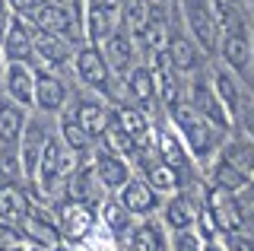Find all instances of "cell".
<instances>
[{"label": "cell", "instance_id": "cell-1", "mask_svg": "<svg viewBox=\"0 0 254 251\" xmlns=\"http://www.w3.org/2000/svg\"><path fill=\"white\" fill-rule=\"evenodd\" d=\"M165 115H169V127L181 137V143H185V150L190 153V159L210 166V162L216 159L222 140H226L229 134H222V130H216L210 121H203V118L197 115L185 99L175 102Z\"/></svg>", "mask_w": 254, "mask_h": 251}, {"label": "cell", "instance_id": "cell-2", "mask_svg": "<svg viewBox=\"0 0 254 251\" xmlns=\"http://www.w3.org/2000/svg\"><path fill=\"white\" fill-rule=\"evenodd\" d=\"M29 112L13 105L10 99H0V175L22 178L19 175V140L26 130Z\"/></svg>", "mask_w": 254, "mask_h": 251}, {"label": "cell", "instance_id": "cell-3", "mask_svg": "<svg viewBox=\"0 0 254 251\" xmlns=\"http://www.w3.org/2000/svg\"><path fill=\"white\" fill-rule=\"evenodd\" d=\"M185 92H188L185 102H188V105L203 118V121H210L216 130L229 134V130L235 127L232 118H229V112L222 108V102H219V96H216V89H213V80L203 73V70L190 73V80H188V89H185Z\"/></svg>", "mask_w": 254, "mask_h": 251}, {"label": "cell", "instance_id": "cell-4", "mask_svg": "<svg viewBox=\"0 0 254 251\" xmlns=\"http://www.w3.org/2000/svg\"><path fill=\"white\" fill-rule=\"evenodd\" d=\"M181 16H185L188 35L197 42L203 54H216L219 45V19L213 10V0H178Z\"/></svg>", "mask_w": 254, "mask_h": 251}, {"label": "cell", "instance_id": "cell-5", "mask_svg": "<svg viewBox=\"0 0 254 251\" xmlns=\"http://www.w3.org/2000/svg\"><path fill=\"white\" fill-rule=\"evenodd\" d=\"M51 210H54V219H58L61 239L70 242V245H83V242L95 232V226H99L95 207H89V203H83V200L61 197L58 203H51Z\"/></svg>", "mask_w": 254, "mask_h": 251}, {"label": "cell", "instance_id": "cell-6", "mask_svg": "<svg viewBox=\"0 0 254 251\" xmlns=\"http://www.w3.org/2000/svg\"><path fill=\"white\" fill-rule=\"evenodd\" d=\"M70 67H73L76 80L83 83L86 89L99 92L102 99L108 96L115 73H111V67H108V61H105V54H102V48H92V45H86V42H83V45H76Z\"/></svg>", "mask_w": 254, "mask_h": 251}, {"label": "cell", "instance_id": "cell-7", "mask_svg": "<svg viewBox=\"0 0 254 251\" xmlns=\"http://www.w3.org/2000/svg\"><path fill=\"white\" fill-rule=\"evenodd\" d=\"M22 232V239L35 248H45V251H58L64 248V239H61V229H58V219H54V210L45 207V203H32L29 213L22 216V223L16 226Z\"/></svg>", "mask_w": 254, "mask_h": 251}, {"label": "cell", "instance_id": "cell-8", "mask_svg": "<svg viewBox=\"0 0 254 251\" xmlns=\"http://www.w3.org/2000/svg\"><path fill=\"white\" fill-rule=\"evenodd\" d=\"M200 210H203V200L194 197L188 188H181V191H175V194H169V197L162 200V226L169 232L194 229Z\"/></svg>", "mask_w": 254, "mask_h": 251}, {"label": "cell", "instance_id": "cell-9", "mask_svg": "<svg viewBox=\"0 0 254 251\" xmlns=\"http://www.w3.org/2000/svg\"><path fill=\"white\" fill-rule=\"evenodd\" d=\"M89 166L95 172V178H99V185L105 188V194H118L133 178L130 162H127L124 156H118V153L102 150V146H95V150L89 153Z\"/></svg>", "mask_w": 254, "mask_h": 251}, {"label": "cell", "instance_id": "cell-10", "mask_svg": "<svg viewBox=\"0 0 254 251\" xmlns=\"http://www.w3.org/2000/svg\"><path fill=\"white\" fill-rule=\"evenodd\" d=\"M76 42L61 35H48V32H35V45H32V67L35 70H61L73 61Z\"/></svg>", "mask_w": 254, "mask_h": 251}, {"label": "cell", "instance_id": "cell-11", "mask_svg": "<svg viewBox=\"0 0 254 251\" xmlns=\"http://www.w3.org/2000/svg\"><path fill=\"white\" fill-rule=\"evenodd\" d=\"M64 112L73 115V121L86 130L92 140H102V134L108 130L111 124V105L105 99H95V96H83V99H70V105Z\"/></svg>", "mask_w": 254, "mask_h": 251}, {"label": "cell", "instance_id": "cell-12", "mask_svg": "<svg viewBox=\"0 0 254 251\" xmlns=\"http://www.w3.org/2000/svg\"><path fill=\"white\" fill-rule=\"evenodd\" d=\"M203 210L210 216L216 235H232V232H242V219H238V207H235V197L226 191H216V188L206 185L203 188Z\"/></svg>", "mask_w": 254, "mask_h": 251}, {"label": "cell", "instance_id": "cell-13", "mask_svg": "<svg viewBox=\"0 0 254 251\" xmlns=\"http://www.w3.org/2000/svg\"><path fill=\"white\" fill-rule=\"evenodd\" d=\"M70 86L61 73L51 70H35V112L42 115H61L70 105Z\"/></svg>", "mask_w": 254, "mask_h": 251}, {"label": "cell", "instance_id": "cell-14", "mask_svg": "<svg viewBox=\"0 0 254 251\" xmlns=\"http://www.w3.org/2000/svg\"><path fill=\"white\" fill-rule=\"evenodd\" d=\"M35 32L32 19L26 16H13L10 29H6L3 42H0V54L6 64H32V45H35Z\"/></svg>", "mask_w": 254, "mask_h": 251}, {"label": "cell", "instance_id": "cell-15", "mask_svg": "<svg viewBox=\"0 0 254 251\" xmlns=\"http://www.w3.org/2000/svg\"><path fill=\"white\" fill-rule=\"evenodd\" d=\"M51 137L48 124L42 118H29L26 121V130H22V140H19V175L32 185L35 178V169H38V159H42V150H45V140Z\"/></svg>", "mask_w": 254, "mask_h": 251}, {"label": "cell", "instance_id": "cell-16", "mask_svg": "<svg viewBox=\"0 0 254 251\" xmlns=\"http://www.w3.org/2000/svg\"><path fill=\"white\" fill-rule=\"evenodd\" d=\"M115 197H118V203H121L133 219H149L153 213L162 210V197H159L153 188L143 182V178H137V175H133L130 182L115 194Z\"/></svg>", "mask_w": 254, "mask_h": 251}, {"label": "cell", "instance_id": "cell-17", "mask_svg": "<svg viewBox=\"0 0 254 251\" xmlns=\"http://www.w3.org/2000/svg\"><path fill=\"white\" fill-rule=\"evenodd\" d=\"M165 54H169V61H172V67H175V73H178V76L197 73V70L203 67V58H206V54L197 48L194 38H190L185 29H175V26H172V32H169Z\"/></svg>", "mask_w": 254, "mask_h": 251}, {"label": "cell", "instance_id": "cell-18", "mask_svg": "<svg viewBox=\"0 0 254 251\" xmlns=\"http://www.w3.org/2000/svg\"><path fill=\"white\" fill-rule=\"evenodd\" d=\"M3 96L19 108H35V67L32 64H6L3 67Z\"/></svg>", "mask_w": 254, "mask_h": 251}, {"label": "cell", "instance_id": "cell-19", "mask_svg": "<svg viewBox=\"0 0 254 251\" xmlns=\"http://www.w3.org/2000/svg\"><path fill=\"white\" fill-rule=\"evenodd\" d=\"M153 150H156V159L165 162V166H172L181 178H188V172L194 169V159H190V153L185 150L181 137L175 134L169 124H165V127H159V130H153Z\"/></svg>", "mask_w": 254, "mask_h": 251}, {"label": "cell", "instance_id": "cell-20", "mask_svg": "<svg viewBox=\"0 0 254 251\" xmlns=\"http://www.w3.org/2000/svg\"><path fill=\"white\" fill-rule=\"evenodd\" d=\"M32 203H35V200L29 197V188H22L19 178L0 175V223L19 226Z\"/></svg>", "mask_w": 254, "mask_h": 251}, {"label": "cell", "instance_id": "cell-21", "mask_svg": "<svg viewBox=\"0 0 254 251\" xmlns=\"http://www.w3.org/2000/svg\"><path fill=\"white\" fill-rule=\"evenodd\" d=\"M102 54H105L111 73H115V76H127L130 67H137V38L121 26L105 45H102Z\"/></svg>", "mask_w": 254, "mask_h": 251}, {"label": "cell", "instance_id": "cell-22", "mask_svg": "<svg viewBox=\"0 0 254 251\" xmlns=\"http://www.w3.org/2000/svg\"><path fill=\"white\" fill-rule=\"evenodd\" d=\"M124 86H127V102H130V105H137L140 112L149 115V108L159 105V99H156V80H153V70H149V64L130 67V73L124 76Z\"/></svg>", "mask_w": 254, "mask_h": 251}, {"label": "cell", "instance_id": "cell-23", "mask_svg": "<svg viewBox=\"0 0 254 251\" xmlns=\"http://www.w3.org/2000/svg\"><path fill=\"white\" fill-rule=\"evenodd\" d=\"M210 80H213V89H216L222 108L229 112V118H232V124H235L238 115H242V108L248 105V102H245V92H242V80H238L235 73H229L226 67H219Z\"/></svg>", "mask_w": 254, "mask_h": 251}, {"label": "cell", "instance_id": "cell-24", "mask_svg": "<svg viewBox=\"0 0 254 251\" xmlns=\"http://www.w3.org/2000/svg\"><path fill=\"white\" fill-rule=\"evenodd\" d=\"M95 219H99V226H102V229H105L115 242L124 239V235L133 229V216L127 213L121 203H118L115 194H108V197L102 200L99 207H95Z\"/></svg>", "mask_w": 254, "mask_h": 251}, {"label": "cell", "instance_id": "cell-25", "mask_svg": "<svg viewBox=\"0 0 254 251\" xmlns=\"http://www.w3.org/2000/svg\"><path fill=\"white\" fill-rule=\"evenodd\" d=\"M206 178H210V188H216V191H226V194H238L242 188L251 185L248 175H242L229 159H222V156H216V159L210 162V172H206Z\"/></svg>", "mask_w": 254, "mask_h": 251}, {"label": "cell", "instance_id": "cell-26", "mask_svg": "<svg viewBox=\"0 0 254 251\" xmlns=\"http://www.w3.org/2000/svg\"><path fill=\"white\" fill-rule=\"evenodd\" d=\"M222 159H229L232 166L242 172V175H254V143L248 137H242V134H235V137H226L222 140V146H219V153Z\"/></svg>", "mask_w": 254, "mask_h": 251}, {"label": "cell", "instance_id": "cell-27", "mask_svg": "<svg viewBox=\"0 0 254 251\" xmlns=\"http://www.w3.org/2000/svg\"><path fill=\"white\" fill-rule=\"evenodd\" d=\"M54 134H58L61 143L67 146V150H73L76 156H89L95 150V140L73 121V115H70V112H61V121H58V130H54Z\"/></svg>", "mask_w": 254, "mask_h": 251}, {"label": "cell", "instance_id": "cell-28", "mask_svg": "<svg viewBox=\"0 0 254 251\" xmlns=\"http://www.w3.org/2000/svg\"><path fill=\"white\" fill-rule=\"evenodd\" d=\"M124 239H127V251H165L162 229H159L153 219H143V223H137L130 232L124 235Z\"/></svg>", "mask_w": 254, "mask_h": 251}, {"label": "cell", "instance_id": "cell-29", "mask_svg": "<svg viewBox=\"0 0 254 251\" xmlns=\"http://www.w3.org/2000/svg\"><path fill=\"white\" fill-rule=\"evenodd\" d=\"M153 13H156L153 0H121V26L133 38H137L143 32V26L153 19Z\"/></svg>", "mask_w": 254, "mask_h": 251}, {"label": "cell", "instance_id": "cell-30", "mask_svg": "<svg viewBox=\"0 0 254 251\" xmlns=\"http://www.w3.org/2000/svg\"><path fill=\"white\" fill-rule=\"evenodd\" d=\"M232 197H235V207H238V219H242V232L254 235V185L242 188Z\"/></svg>", "mask_w": 254, "mask_h": 251}, {"label": "cell", "instance_id": "cell-31", "mask_svg": "<svg viewBox=\"0 0 254 251\" xmlns=\"http://www.w3.org/2000/svg\"><path fill=\"white\" fill-rule=\"evenodd\" d=\"M206 242L197 235V229H185V232H172V239H169V251H203Z\"/></svg>", "mask_w": 254, "mask_h": 251}, {"label": "cell", "instance_id": "cell-32", "mask_svg": "<svg viewBox=\"0 0 254 251\" xmlns=\"http://www.w3.org/2000/svg\"><path fill=\"white\" fill-rule=\"evenodd\" d=\"M219 245L226 251H254V235L251 232H232V235H222Z\"/></svg>", "mask_w": 254, "mask_h": 251}, {"label": "cell", "instance_id": "cell-33", "mask_svg": "<svg viewBox=\"0 0 254 251\" xmlns=\"http://www.w3.org/2000/svg\"><path fill=\"white\" fill-rule=\"evenodd\" d=\"M45 0H6V6L13 10V16H26V19H32V13L42 6Z\"/></svg>", "mask_w": 254, "mask_h": 251}, {"label": "cell", "instance_id": "cell-34", "mask_svg": "<svg viewBox=\"0 0 254 251\" xmlns=\"http://www.w3.org/2000/svg\"><path fill=\"white\" fill-rule=\"evenodd\" d=\"M238 121H242V137H248L254 143V105H245L242 115H238Z\"/></svg>", "mask_w": 254, "mask_h": 251}, {"label": "cell", "instance_id": "cell-35", "mask_svg": "<svg viewBox=\"0 0 254 251\" xmlns=\"http://www.w3.org/2000/svg\"><path fill=\"white\" fill-rule=\"evenodd\" d=\"M48 3L61 6L64 13H70L73 19H79V22H83V0H48Z\"/></svg>", "mask_w": 254, "mask_h": 251}, {"label": "cell", "instance_id": "cell-36", "mask_svg": "<svg viewBox=\"0 0 254 251\" xmlns=\"http://www.w3.org/2000/svg\"><path fill=\"white\" fill-rule=\"evenodd\" d=\"M10 22H13V10L6 6V0H0V42H3V35H6V29H10Z\"/></svg>", "mask_w": 254, "mask_h": 251}, {"label": "cell", "instance_id": "cell-37", "mask_svg": "<svg viewBox=\"0 0 254 251\" xmlns=\"http://www.w3.org/2000/svg\"><path fill=\"white\" fill-rule=\"evenodd\" d=\"M0 251H29V242H10V245H0Z\"/></svg>", "mask_w": 254, "mask_h": 251}, {"label": "cell", "instance_id": "cell-38", "mask_svg": "<svg viewBox=\"0 0 254 251\" xmlns=\"http://www.w3.org/2000/svg\"><path fill=\"white\" fill-rule=\"evenodd\" d=\"M203 251H226V248H222L219 242H206V245H203Z\"/></svg>", "mask_w": 254, "mask_h": 251}, {"label": "cell", "instance_id": "cell-39", "mask_svg": "<svg viewBox=\"0 0 254 251\" xmlns=\"http://www.w3.org/2000/svg\"><path fill=\"white\" fill-rule=\"evenodd\" d=\"M251 70H254V19H251Z\"/></svg>", "mask_w": 254, "mask_h": 251}, {"label": "cell", "instance_id": "cell-40", "mask_svg": "<svg viewBox=\"0 0 254 251\" xmlns=\"http://www.w3.org/2000/svg\"><path fill=\"white\" fill-rule=\"evenodd\" d=\"M3 67H6V61H3V54H0V83H3Z\"/></svg>", "mask_w": 254, "mask_h": 251}, {"label": "cell", "instance_id": "cell-41", "mask_svg": "<svg viewBox=\"0 0 254 251\" xmlns=\"http://www.w3.org/2000/svg\"><path fill=\"white\" fill-rule=\"evenodd\" d=\"M153 3H156V6H169L172 0H153Z\"/></svg>", "mask_w": 254, "mask_h": 251}, {"label": "cell", "instance_id": "cell-42", "mask_svg": "<svg viewBox=\"0 0 254 251\" xmlns=\"http://www.w3.org/2000/svg\"><path fill=\"white\" fill-rule=\"evenodd\" d=\"M29 251H45V248H35V245H29Z\"/></svg>", "mask_w": 254, "mask_h": 251}, {"label": "cell", "instance_id": "cell-43", "mask_svg": "<svg viewBox=\"0 0 254 251\" xmlns=\"http://www.w3.org/2000/svg\"><path fill=\"white\" fill-rule=\"evenodd\" d=\"M58 251H67V248H58Z\"/></svg>", "mask_w": 254, "mask_h": 251}, {"label": "cell", "instance_id": "cell-44", "mask_svg": "<svg viewBox=\"0 0 254 251\" xmlns=\"http://www.w3.org/2000/svg\"><path fill=\"white\" fill-rule=\"evenodd\" d=\"M251 185H254V175H251Z\"/></svg>", "mask_w": 254, "mask_h": 251}]
</instances>
